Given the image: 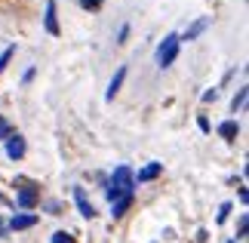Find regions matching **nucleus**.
Wrapping results in <instances>:
<instances>
[{"label":"nucleus","instance_id":"nucleus-1","mask_svg":"<svg viewBox=\"0 0 249 243\" xmlns=\"http://www.w3.org/2000/svg\"><path fill=\"white\" fill-rule=\"evenodd\" d=\"M136 191V179H132V169L126 167V163H120L117 169H114V176H111V185H108V200L114 203L117 197H123V194H132Z\"/></svg>","mask_w":249,"mask_h":243},{"label":"nucleus","instance_id":"nucleus-2","mask_svg":"<svg viewBox=\"0 0 249 243\" xmlns=\"http://www.w3.org/2000/svg\"><path fill=\"white\" fill-rule=\"evenodd\" d=\"M178 46H181L178 34H166L163 43L157 46V65H160V68H169L172 62H176V56H178Z\"/></svg>","mask_w":249,"mask_h":243},{"label":"nucleus","instance_id":"nucleus-3","mask_svg":"<svg viewBox=\"0 0 249 243\" xmlns=\"http://www.w3.org/2000/svg\"><path fill=\"white\" fill-rule=\"evenodd\" d=\"M37 200H40V191H37L34 185H28V188H18V191H16V203H18L22 209H34Z\"/></svg>","mask_w":249,"mask_h":243},{"label":"nucleus","instance_id":"nucleus-4","mask_svg":"<svg viewBox=\"0 0 249 243\" xmlns=\"http://www.w3.org/2000/svg\"><path fill=\"white\" fill-rule=\"evenodd\" d=\"M43 28L50 31L53 37H59L62 34V28H59V16H55V0H46V16H43Z\"/></svg>","mask_w":249,"mask_h":243},{"label":"nucleus","instance_id":"nucleus-5","mask_svg":"<svg viewBox=\"0 0 249 243\" xmlns=\"http://www.w3.org/2000/svg\"><path fill=\"white\" fill-rule=\"evenodd\" d=\"M6 157H9V160H22V157H25V139H22L18 132H13V135L6 139Z\"/></svg>","mask_w":249,"mask_h":243},{"label":"nucleus","instance_id":"nucleus-6","mask_svg":"<svg viewBox=\"0 0 249 243\" xmlns=\"http://www.w3.org/2000/svg\"><path fill=\"white\" fill-rule=\"evenodd\" d=\"M209 25H213V16H203V19H197V22H194V25H191L188 31H185V37H178V40H188V43H191V40H197V37L203 34Z\"/></svg>","mask_w":249,"mask_h":243},{"label":"nucleus","instance_id":"nucleus-7","mask_svg":"<svg viewBox=\"0 0 249 243\" xmlns=\"http://www.w3.org/2000/svg\"><path fill=\"white\" fill-rule=\"evenodd\" d=\"M74 200H77V209H80L83 219H95V206L89 203V197H86L83 188H74Z\"/></svg>","mask_w":249,"mask_h":243},{"label":"nucleus","instance_id":"nucleus-8","mask_svg":"<svg viewBox=\"0 0 249 243\" xmlns=\"http://www.w3.org/2000/svg\"><path fill=\"white\" fill-rule=\"evenodd\" d=\"M160 172H163V163H157V160H151L148 167H142L139 172H132V179L136 182H151V179H157Z\"/></svg>","mask_w":249,"mask_h":243},{"label":"nucleus","instance_id":"nucleus-9","mask_svg":"<svg viewBox=\"0 0 249 243\" xmlns=\"http://www.w3.org/2000/svg\"><path fill=\"white\" fill-rule=\"evenodd\" d=\"M34 225H37L34 212H16V216L9 219V228L13 231H25V228H34Z\"/></svg>","mask_w":249,"mask_h":243},{"label":"nucleus","instance_id":"nucleus-10","mask_svg":"<svg viewBox=\"0 0 249 243\" xmlns=\"http://www.w3.org/2000/svg\"><path fill=\"white\" fill-rule=\"evenodd\" d=\"M123 80H126V65H120V68H117V74L111 77V83H108V93H105V99H108V102H114V95L120 93Z\"/></svg>","mask_w":249,"mask_h":243},{"label":"nucleus","instance_id":"nucleus-11","mask_svg":"<svg viewBox=\"0 0 249 243\" xmlns=\"http://www.w3.org/2000/svg\"><path fill=\"white\" fill-rule=\"evenodd\" d=\"M132 200H136V197H132V194H123V197H117V200L111 203V216H114V219H120L123 212H126V209L132 206Z\"/></svg>","mask_w":249,"mask_h":243},{"label":"nucleus","instance_id":"nucleus-12","mask_svg":"<svg viewBox=\"0 0 249 243\" xmlns=\"http://www.w3.org/2000/svg\"><path fill=\"white\" fill-rule=\"evenodd\" d=\"M218 135L228 139V142H234L237 135H240V123H237V120H225L222 126H218Z\"/></svg>","mask_w":249,"mask_h":243},{"label":"nucleus","instance_id":"nucleus-13","mask_svg":"<svg viewBox=\"0 0 249 243\" xmlns=\"http://www.w3.org/2000/svg\"><path fill=\"white\" fill-rule=\"evenodd\" d=\"M246 95H249V90H246V86H240V90H237V95H234V102H231V111H234V114L246 105Z\"/></svg>","mask_w":249,"mask_h":243},{"label":"nucleus","instance_id":"nucleus-14","mask_svg":"<svg viewBox=\"0 0 249 243\" xmlns=\"http://www.w3.org/2000/svg\"><path fill=\"white\" fill-rule=\"evenodd\" d=\"M13 56H16V46H6V50L0 53V74L6 71V65H9V59H13Z\"/></svg>","mask_w":249,"mask_h":243},{"label":"nucleus","instance_id":"nucleus-15","mask_svg":"<svg viewBox=\"0 0 249 243\" xmlns=\"http://www.w3.org/2000/svg\"><path fill=\"white\" fill-rule=\"evenodd\" d=\"M53 243H74V237L68 234V231H55V234H53Z\"/></svg>","mask_w":249,"mask_h":243},{"label":"nucleus","instance_id":"nucleus-16","mask_svg":"<svg viewBox=\"0 0 249 243\" xmlns=\"http://www.w3.org/2000/svg\"><path fill=\"white\" fill-rule=\"evenodd\" d=\"M228 212H231V203H222V209H218V225L228 219Z\"/></svg>","mask_w":249,"mask_h":243},{"label":"nucleus","instance_id":"nucleus-17","mask_svg":"<svg viewBox=\"0 0 249 243\" xmlns=\"http://www.w3.org/2000/svg\"><path fill=\"white\" fill-rule=\"evenodd\" d=\"M9 135H13V126L3 120V123H0V139H9Z\"/></svg>","mask_w":249,"mask_h":243},{"label":"nucleus","instance_id":"nucleus-18","mask_svg":"<svg viewBox=\"0 0 249 243\" xmlns=\"http://www.w3.org/2000/svg\"><path fill=\"white\" fill-rule=\"evenodd\" d=\"M80 6H83V9H99L102 0H80Z\"/></svg>","mask_w":249,"mask_h":243},{"label":"nucleus","instance_id":"nucleus-19","mask_svg":"<svg viewBox=\"0 0 249 243\" xmlns=\"http://www.w3.org/2000/svg\"><path fill=\"white\" fill-rule=\"evenodd\" d=\"M126 37H129V25H123L120 34H117V43H126Z\"/></svg>","mask_w":249,"mask_h":243},{"label":"nucleus","instance_id":"nucleus-20","mask_svg":"<svg viewBox=\"0 0 249 243\" xmlns=\"http://www.w3.org/2000/svg\"><path fill=\"white\" fill-rule=\"evenodd\" d=\"M218 99V93L215 90H209V93H203V102H215Z\"/></svg>","mask_w":249,"mask_h":243},{"label":"nucleus","instance_id":"nucleus-21","mask_svg":"<svg viewBox=\"0 0 249 243\" xmlns=\"http://www.w3.org/2000/svg\"><path fill=\"white\" fill-rule=\"evenodd\" d=\"M0 231H3V225H0Z\"/></svg>","mask_w":249,"mask_h":243},{"label":"nucleus","instance_id":"nucleus-22","mask_svg":"<svg viewBox=\"0 0 249 243\" xmlns=\"http://www.w3.org/2000/svg\"><path fill=\"white\" fill-rule=\"evenodd\" d=\"M0 123H3V117H0Z\"/></svg>","mask_w":249,"mask_h":243},{"label":"nucleus","instance_id":"nucleus-23","mask_svg":"<svg viewBox=\"0 0 249 243\" xmlns=\"http://www.w3.org/2000/svg\"><path fill=\"white\" fill-rule=\"evenodd\" d=\"M231 243H234V240H231Z\"/></svg>","mask_w":249,"mask_h":243}]
</instances>
